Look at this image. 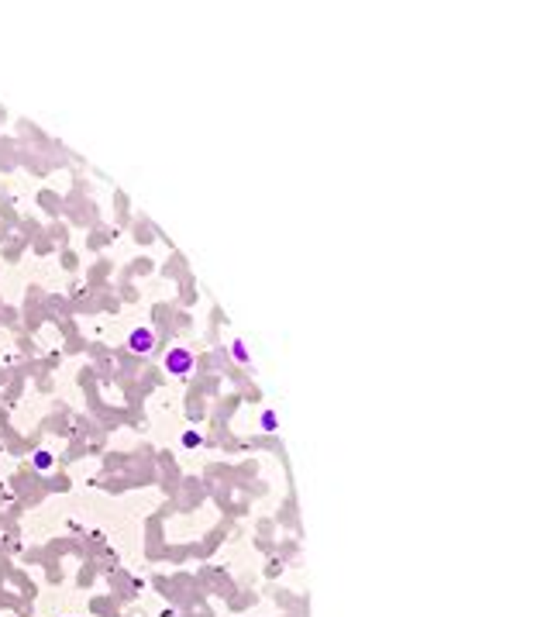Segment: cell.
<instances>
[{
    "mask_svg": "<svg viewBox=\"0 0 544 617\" xmlns=\"http://www.w3.org/2000/svg\"><path fill=\"white\" fill-rule=\"evenodd\" d=\"M52 462H55V455H52L48 448H38V452L31 455V466H35L38 473H48V469H52Z\"/></svg>",
    "mask_w": 544,
    "mask_h": 617,
    "instance_id": "5",
    "label": "cell"
},
{
    "mask_svg": "<svg viewBox=\"0 0 544 617\" xmlns=\"http://www.w3.org/2000/svg\"><path fill=\"white\" fill-rule=\"evenodd\" d=\"M124 348H128L131 355H138V359H152V355L159 352V338H155V331H152L148 324H135V328L128 331Z\"/></svg>",
    "mask_w": 544,
    "mask_h": 617,
    "instance_id": "1",
    "label": "cell"
},
{
    "mask_svg": "<svg viewBox=\"0 0 544 617\" xmlns=\"http://www.w3.org/2000/svg\"><path fill=\"white\" fill-rule=\"evenodd\" d=\"M228 352H231V359H235L238 366H252V352H249V345H245L242 338H235Z\"/></svg>",
    "mask_w": 544,
    "mask_h": 617,
    "instance_id": "4",
    "label": "cell"
},
{
    "mask_svg": "<svg viewBox=\"0 0 544 617\" xmlns=\"http://www.w3.org/2000/svg\"><path fill=\"white\" fill-rule=\"evenodd\" d=\"M200 445H204V435H200V431H193V428L183 431V448H200Z\"/></svg>",
    "mask_w": 544,
    "mask_h": 617,
    "instance_id": "6",
    "label": "cell"
},
{
    "mask_svg": "<svg viewBox=\"0 0 544 617\" xmlns=\"http://www.w3.org/2000/svg\"><path fill=\"white\" fill-rule=\"evenodd\" d=\"M166 369L176 376V379H186L193 369H197V355L190 352V345H173L166 352Z\"/></svg>",
    "mask_w": 544,
    "mask_h": 617,
    "instance_id": "2",
    "label": "cell"
},
{
    "mask_svg": "<svg viewBox=\"0 0 544 617\" xmlns=\"http://www.w3.org/2000/svg\"><path fill=\"white\" fill-rule=\"evenodd\" d=\"M259 431H262V435H275V431H279V414H275L272 407H266V410L259 414Z\"/></svg>",
    "mask_w": 544,
    "mask_h": 617,
    "instance_id": "3",
    "label": "cell"
}]
</instances>
